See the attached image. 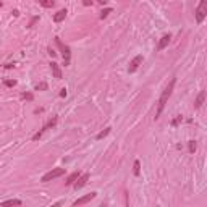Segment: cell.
<instances>
[{"label": "cell", "instance_id": "cell-1", "mask_svg": "<svg viewBox=\"0 0 207 207\" xmlns=\"http://www.w3.org/2000/svg\"><path fill=\"white\" fill-rule=\"evenodd\" d=\"M175 83H177V79L173 78V79L170 81V83L167 84V87L164 89V92H162V96H160V99H159V107H157V113H155V118H159V117H160V113H162V110L165 109V105H167V102H168V99H170L172 92H173Z\"/></svg>", "mask_w": 207, "mask_h": 207}, {"label": "cell", "instance_id": "cell-2", "mask_svg": "<svg viewBox=\"0 0 207 207\" xmlns=\"http://www.w3.org/2000/svg\"><path fill=\"white\" fill-rule=\"evenodd\" d=\"M55 42H57L58 49L62 50V54H63L65 66H68V65H70V58H71V50H70V47H68V46H65V44L60 41V37H55Z\"/></svg>", "mask_w": 207, "mask_h": 207}, {"label": "cell", "instance_id": "cell-3", "mask_svg": "<svg viewBox=\"0 0 207 207\" xmlns=\"http://www.w3.org/2000/svg\"><path fill=\"white\" fill-rule=\"evenodd\" d=\"M205 16H207V0H201L199 7L196 10V21L197 23H202Z\"/></svg>", "mask_w": 207, "mask_h": 207}, {"label": "cell", "instance_id": "cell-4", "mask_svg": "<svg viewBox=\"0 0 207 207\" xmlns=\"http://www.w3.org/2000/svg\"><path fill=\"white\" fill-rule=\"evenodd\" d=\"M63 173H65V168H54V170H50L49 173L44 175V177H42V181H44V183H47V181H52V180H55V178L62 177Z\"/></svg>", "mask_w": 207, "mask_h": 207}, {"label": "cell", "instance_id": "cell-5", "mask_svg": "<svg viewBox=\"0 0 207 207\" xmlns=\"http://www.w3.org/2000/svg\"><path fill=\"white\" fill-rule=\"evenodd\" d=\"M142 60H144V57H142V55H136V57L129 62L128 71H129V73H134V71L137 70V68H139V65L142 63Z\"/></svg>", "mask_w": 207, "mask_h": 207}, {"label": "cell", "instance_id": "cell-6", "mask_svg": "<svg viewBox=\"0 0 207 207\" xmlns=\"http://www.w3.org/2000/svg\"><path fill=\"white\" fill-rule=\"evenodd\" d=\"M87 180H89V173H84V175H79L78 177V180L73 183V186H74V189H81L83 186H86V183H87Z\"/></svg>", "mask_w": 207, "mask_h": 207}, {"label": "cell", "instance_id": "cell-7", "mask_svg": "<svg viewBox=\"0 0 207 207\" xmlns=\"http://www.w3.org/2000/svg\"><path fill=\"white\" fill-rule=\"evenodd\" d=\"M55 123H57V118H52V120H50V121H49V123L46 125V126H44V128H42V129L39 131V133H36V134L33 136V141H37V139H39V137H41V136H42L44 133H46V131H47L49 128H52V126H54Z\"/></svg>", "mask_w": 207, "mask_h": 207}, {"label": "cell", "instance_id": "cell-8", "mask_svg": "<svg viewBox=\"0 0 207 207\" xmlns=\"http://www.w3.org/2000/svg\"><path fill=\"white\" fill-rule=\"evenodd\" d=\"M97 196V193H91V194H86V196H83V197H79L78 201H74L73 202V205H81V204H86V202H89V201H92L94 197Z\"/></svg>", "mask_w": 207, "mask_h": 207}, {"label": "cell", "instance_id": "cell-9", "mask_svg": "<svg viewBox=\"0 0 207 207\" xmlns=\"http://www.w3.org/2000/svg\"><path fill=\"white\" fill-rule=\"evenodd\" d=\"M172 41V36L170 34H165V36H162L160 37V41H159V46H157V50H164L168 44H170Z\"/></svg>", "mask_w": 207, "mask_h": 207}, {"label": "cell", "instance_id": "cell-10", "mask_svg": "<svg viewBox=\"0 0 207 207\" xmlns=\"http://www.w3.org/2000/svg\"><path fill=\"white\" fill-rule=\"evenodd\" d=\"M204 100H205V91H201L197 99H196V102H194V107L201 109V107H202V104H204Z\"/></svg>", "mask_w": 207, "mask_h": 207}, {"label": "cell", "instance_id": "cell-11", "mask_svg": "<svg viewBox=\"0 0 207 207\" xmlns=\"http://www.w3.org/2000/svg\"><path fill=\"white\" fill-rule=\"evenodd\" d=\"M66 13H68L66 10H60V11H57V13L54 15V21H55V23H62V21L65 20Z\"/></svg>", "mask_w": 207, "mask_h": 207}, {"label": "cell", "instance_id": "cell-12", "mask_svg": "<svg viewBox=\"0 0 207 207\" xmlns=\"http://www.w3.org/2000/svg\"><path fill=\"white\" fill-rule=\"evenodd\" d=\"M50 70H52L54 76L57 78V79H60V78H62V71H60V68H58V65L55 63V62H52V63H50Z\"/></svg>", "mask_w": 207, "mask_h": 207}, {"label": "cell", "instance_id": "cell-13", "mask_svg": "<svg viewBox=\"0 0 207 207\" xmlns=\"http://www.w3.org/2000/svg\"><path fill=\"white\" fill-rule=\"evenodd\" d=\"M78 177H79V173H78V172H74V173H71V175H70V177H68V178H66V181H65V183H66L68 186H70V185H73V183H74V181H76V180H78Z\"/></svg>", "mask_w": 207, "mask_h": 207}, {"label": "cell", "instance_id": "cell-14", "mask_svg": "<svg viewBox=\"0 0 207 207\" xmlns=\"http://www.w3.org/2000/svg\"><path fill=\"white\" fill-rule=\"evenodd\" d=\"M23 202L20 199H8V201H3L2 205H21Z\"/></svg>", "mask_w": 207, "mask_h": 207}, {"label": "cell", "instance_id": "cell-15", "mask_svg": "<svg viewBox=\"0 0 207 207\" xmlns=\"http://www.w3.org/2000/svg\"><path fill=\"white\" fill-rule=\"evenodd\" d=\"M39 3L42 5L44 8H52L54 5H55V2H54V0H39Z\"/></svg>", "mask_w": 207, "mask_h": 207}, {"label": "cell", "instance_id": "cell-16", "mask_svg": "<svg viewBox=\"0 0 207 207\" xmlns=\"http://www.w3.org/2000/svg\"><path fill=\"white\" fill-rule=\"evenodd\" d=\"M110 129H112V128H105L104 131H100V133L97 134V139H99V141H100V139H104V137H105V136H107V134L110 133Z\"/></svg>", "mask_w": 207, "mask_h": 207}, {"label": "cell", "instance_id": "cell-17", "mask_svg": "<svg viewBox=\"0 0 207 207\" xmlns=\"http://www.w3.org/2000/svg\"><path fill=\"white\" fill-rule=\"evenodd\" d=\"M110 13H112V8H105V10H102V11H100V18L104 20V18H107Z\"/></svg>", "mask_w": 207, "mask_h": 207}, {"label": "cell", "instance_id": "cell-18", "mask_svg": "<svg viewBox=\"0 0 207 207\" xmlns=\"http://www.w3.org/2000/svg\"><path fill=\"white\" fill-rule=\"evenodd\" d=\"M139 168H141V165H139V162H134V168H133V173L136 175V177H137V175H139Z\"/></svg>", "mask_w": 207, "mask_h": 207}, {"label": "cell", "instance_id": "cell-19", "mask_svg": "<svg viewBox=\"0 0 207 207\" xmlns=\"http://www.w3.org/2000/svg\"><path fill=\"white\" fill-rule=\"evenodd\" d=\"M196 141H189V152H194V150H196Z\"/></svg>", "mask_w": 207, "mask_h": 207}, {"label": "cell", "instance_id": "cell-20", "mask_svg": "<svg viewBox=\"0 0 207 207\" xmlns=\"http://www.w3.org/2000/svg\"><path fill=\"white\" fill-rule=\"evenodd\" d=\"M36 89H37V91H44V89H47V84H46V83H41V84L36 86Z\"/></svg>", "mask_w": 207, "mask_h": 207}, {"label": "cell", "instance_id": "cell-21", "mask_svg": "<svg viewBox=\"0 0 207 207\" xmlns=\"http://www.w3.org/2000/svg\"><path fill=\"white\" fill-rule=\"evenodd\" d=\"M5 84H7V86H15L16 81H5Z\"/></svg>", "mask_w": 207, "mask_h": 207}, {"label": "cell", "instance_id": "cell-22", "mask_svg": "<svg viewBox=\"0 0 207 207\" xmlns=\"http://www.w3.org/2000/svg\"><path fill=\"white\" fill-rule=\"evenodd\" d=\"M23 97L28 99V100H31V99H33V94H23Z\"/></svg>", "mask_w": 207, "mask_h": 207}, {"label": "cell", "instance_id": "cell-23", "mask_svg": "<svg viewBox=\"0 0 207 207\" xmlns=\"http://www.w3.org/2000/svg\"><path fill=\"white\" fill-rule=\"evenodd\" d=\"M83 3L86 5V7H89V5H92V0H83Z\"/></svg>", "mask_w": 207, "mask_h": 207}, {"label": "cell", "instance_id": "cell-24", "mask_svg": "<svg viewBox=\"0 0 207 207\" xmlns=\"http://www.w3.org/2000/svg\"><path fill=\"white\" fill-rule=\"evenodd\" d=\"M60 96H62V97H65V96H66V91H65V89H62V92H60Z\"/></svg>", "mask_w": 207, "mask_h": 207}, {"label": "cell", "instance_id": "cell-25", "mask_svg": "<svg viewBox=\"0 0 207 207\" xmlns=\"http://www.w3.org/2000/svg\"><path fill=\"white\" fill-rule=\"evenodd\" d=\"M107 2H109V0H99V3H102V5H105Z\"/></svg>", "mask_w": 207, "mask_h": 207}, {"label": "cell", "instance_id": "cell-26", "mask_svg": "<svg viewBox=\"0 0 207 207\" xmlns=\"http://www.w3.org/2000/svg\"><path fill=\"white\" fill-rule=\"evenodd\" d=\"M0 7H2V2H0Z\"/></svg>", "mask_w": 207, "mask_h": 207}]
</instances>
